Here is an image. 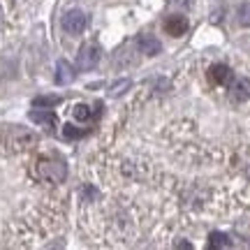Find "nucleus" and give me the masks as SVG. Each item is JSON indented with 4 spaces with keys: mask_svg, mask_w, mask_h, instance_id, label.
<instances>
[{
    "mask_svg": "<svg viewBox=\"0 0 250 250\" xmlns=\"http://www.w3.org/2000/svg\"><path fill=\"white\" fill-rule=\"evenodd\" d=\"M35 176L49 183H62L67 176V165L62 160H40L35 165Z\"/></svg>",
    "mask_w": 250,
    "mask_h": 250,
    "instance_id": "nucleus-1",
    "label": "nucleus"
},
{
    "mask_svg": "<svg viewBox=\"0 0 250 250\" xmlns=\"http://www.w3.org/2000/svg\"><path fill=\"white\" fill-rule=\"evenodd\" d=\"M86 23H88V19H86V14H83L81 9H70V12L62 17V30L70 33V35H81Z\"/></svg>",
    "mask_w": 250,
    "mask_h": 250,
    "instance_id": "nucleus-2",
    "label": "nucleus"
},
{
    "mask_svg": "<svg viewBox=\"0 0 250 250\" xmlns=\"http://www.w3.org/2000/svg\"><path fill=\"white\" fill-rule=\"evenodd\" d=\"M100 51L98 44H83L79 49V54H77V65H79V70H93L95 65L100 62Z\"/></svg>",
    "mask_w": 250,
    "mask_h": 250,
    "instance_id": "nucleus-3",
    "label": "nucleus"
},
{
    "mask_svg": "<svg viewBox=\"0 0 250 250\" xmlns=\"http://www.w3.org/2000/svg\"><path fill=\"white\" fill-rule=\"evenodd\" d=\"M208 79L213 86H229V81L234 79V70L227 62H215L208 67Z\"/></svg>",
    "mask_w": 250,
    "mask_h": 250,
    "instance_id": "nucleus-4",
    "label": "nucleus"
},
{
    "mask_svg": "<svg viewBox=\"0 0 250 250\" xmlns=\"http://www.w3.org/2000/svg\"><path fill=\"white\" fill-rule=\"evenodd\" d=\"M74 77H77L74 65H72V62H67V61H58V65H56V83H61V86L72 83V81H74Z\"/></svg>",
    "mask_w": 250,
    "mask_h": 250,
    "instance_id": "nucleus-5",
    "label": "nucleus"
},
{
    "mask_svg": "<svg viewBox=\"0 0 250 250\" xmlns=\"http://www.w3.org/2000/svg\"><path fill=\"white\" fill-rule=\"evenodd\" d=\"M188 30V19L186 17H179V14H174V17H169L167 21H165V33L171 37H179L183 35Z\"/></svg>",
    "mask_w": 250,
    "mask_h": 250,
    "instance_id": "nucleus-6",
    "label": "nucleus"
},
{
    "mask_svg": "<svg viewBox=\"0 0 250 250\" xmlns=\"http://www.w3.org/2000/svg\"><path fill=\"white\" fill-rule=\"evenodd\" d=\"M137 44H139V51L146 56H158L160 54V40L153 35H142L139 40H137Z\"/></svg>",
    "mask_w": 250,
    "mask_h": 250,
    "instance_id": "nucleus-7",
    "label": "nucleus"
},
{
    "mask_svg": "<svg viewBox=\"0 0 250 250\" xmlns=\"http://www.w3.org/2000/svg\"><path fill=\"white\" fill-rule=\"evenodd\" d=\"M30 121L40 125H46V127H54L56 125V116L49 111V109H42V111H30Z\"/></svg>",
    "mask_w": 250,
    "mask_h": 250,
    "instance_id": "nucleus-8",
    "label": "nucleus"
},
{
    "mask_svg": "<svg viewBox=\"0 0 250 250\" xmlns=\"http://www.w3.org/2000/svg\"><path fill=\"white\" fill-rule=\"evenodd\" d=\"M33 104L35 107H42V109H51L56 104H61V98L58 95H40V98L33 100Z\"/></svg>",
    "mask_w": 250,
    "mask_h": 250,
    "instance_id": "nucleus-9",
    "label": "nucleus"
},
{
    "mask_svg": "<svg viewBox=\"0 0 250 250\" xmlns=\"http://www.w3.org/2000/svg\"><path fill=\"white\" fill-rule=\"evenodd\" d=\"M72 116L77 118V121H81V123H86V121L93 118V111H90L88 104H77V107L72 109Z\"/></svg>",
    "mask_w": 250,
    "mask_h": 250,
    "instance_id": "nucleus-10",
    "label": "nucleus"
},
{
    "mask_svg": "<svg viewBox=\"0 0 250 250\" xmlns=\"http://www.w3.org/2000/svg\"><path fill=\"white\" fill-rule=\"evenodd\" d=\"M208 246H211V248H229L232 243L227 241V236H225V234L213 232L211 234V239H208Z\"/></svg>",
    "mask_w": 250,
    "mask_h": 250,
    "instance_id": "nucleus-11",
    "label": "nucleus"
},
{
    "mask_svg": "<svg viewBox=\"0 0 250 250\" xmlns=\"http://www.w3.org/2000/svg\"><path fill=\"white\" fill-rule=\"evenodd\" d=\"M236 17H239V23L246 28H250V2H243L241 7L236 9Z\"/></svg>",
    "mask_w": 250,
    "mask_h": 250,
    "instance_id": "nucleus-12",
    "label": "nucleus"
},
{
    "mask_svg": "<svg viewBox=\"0 0 250 250\" xmlns=\"http://www.w3.org/2000/svg\"><path fill=\"white\" fill-rule=\"evenodd\" d=\"M62 134L67 137V139H79L86 134V130H79V127H74V125H62Z\"/></svg>",
    "mask_w": 250,
    "mask_h": 250,
    "instance_id": "nucleus-13",
    "label": "nucleus"
},
{
    "mask_svg": "<svg viewBox=\"0 0 250 250\" xmlns=\"http://www.w3.org/2000/svg\"><path fill=\"white\" fill-rule=\"evenodd\" d=\"M125 88H130V79H123V81H118V83H114L111 90H109V95H111V98H116V95H121Z\"/></svg>",
    "mask_w": 250,
    "mask_h": 250,
    "instance_id": "nucleus-14",
    "label": "nucleus"
},
{
    "mask_svg": "<svg viewBox=\"0 0 250 250\" xmlns=\"http://www.w3.org/2000/svg\"><path fill=\"white\" fill-rule=\"evenodd\" d=\"M2 19H5V12H2V5H0V23H2Z\"/></svg>",
    "mask_w": 250,
    "mask_h": 250,
    "instance_id": "nucleus-15",
    "label": "nucleus"
}]
</instances>
